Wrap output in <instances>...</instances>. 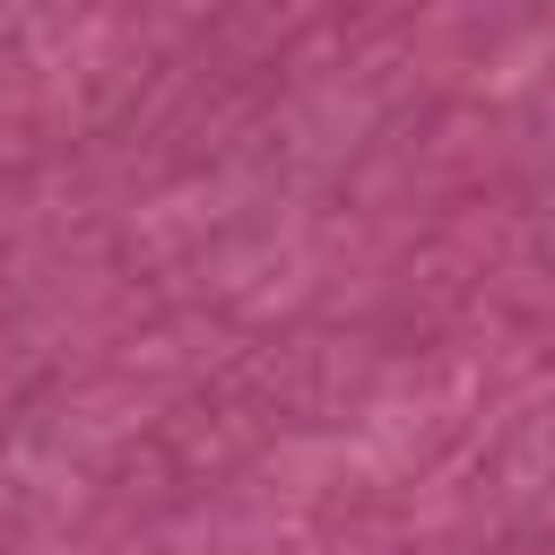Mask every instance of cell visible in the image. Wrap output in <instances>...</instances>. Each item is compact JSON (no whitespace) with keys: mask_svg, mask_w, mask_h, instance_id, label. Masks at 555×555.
I'll return each instance as SVG.
<instances>
[]
</instances>
